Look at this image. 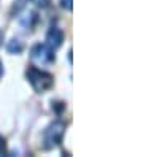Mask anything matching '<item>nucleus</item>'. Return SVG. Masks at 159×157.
Listing matches in <instances>:
<instances>
[{"mask_svg": "<svg viewBox=\"0 0 159 157\" xmlns=\"http://www.w3.org/2000/svg\"><path fill=\"white\" fill-rule=\"evenodd\" d=\"M25 78H27V81L30 83V86L34 87L37 94L46 92L54 84V76L45 70H40L38 67H34V65H30L25 70Z\"/></svg>", "mask_w": 159, "mask_h": 157, "instance_id": "nucleus-1", "label": "nucleus"}, {"mask_svg": "<svg viewBox=\"0 0 159 157\" xmlns=\"http://www.w3.org/2000/svg\"><path fill=\"white\" fill-rule=\"evenodd\" d=\"M64 133H65V124L62 121H54L51 122L43 132V149L49 151L52 148L59 146L62 143V138H64Z\"/></svg>", "mask_w": 159, "mask_h": 157, "instance_id": "nucleus-2", "label": "nucleus"}, {"mask_svg": "<svg viewBox=\"0 0 159 157\" xmlns=\"http://www.w3.org/2000/svg\"><path fill=\"white\" fill-rule=\"evenodd\" d=\"M30 59L37 63L46 67L56 62V56H54V49L49 48L46 43H37L30 48Z\"/></svg>", "mask_w": 159, "mask_h": 157, "instance_id": "nucleus-3", "label": "nucleus"}, {"mask_svg": "<svg viewBox=\"0 0 159 157\" xmlns=\"http://www.w3.org/2000/svg\"><path fill=\"white\" fill-rule=\"evenodd\" d=\"M64 43V32L57 27H51L46 33V45L52 49L61 48Z\"/></svg>", "mask_w": 159, "mask_h": 157, "instance_id": "nucleus-4", "label": "nucleus"}, {"mask_svg": "<svg viewBox=\"0 0 159 157\" xmlns=\"http://www.w3.org/2000/svg\"><path fill=\"white\" fill-rule=\"evenodd\" d=\"M37 21H38V16H37L35 11H25L24 15L19 18V24L22 25L24 29H27V30L34 29V25L37 24Z\"/></svg>", "mask_w": 159, "mask_h": 157, "instance_id": "nucleus-5", "label": "nucleus"}, {"mask_svg": "<svg viewBox=\"0 0 159 157\" xmlns=\"http://www.w3.org/2000/svg\"><path fill=\"white\" fill-rule=\"evenodd\" d=\"M7 51L11 52V54H21L24 51V43L21 40H18V38H13V40H10L7 43Z\"/></svg>", "mask_w": 159, "mask_h": 157, "instance_id": "nucleus-6", "label": "nucleus"}, {"mask_svg": "<svg viewBox=\"0 0 159 157\" xmlns=\"http://www.w3.org/2000/svg\"><path fill=\"white\" fill-rule=\"evenodd\" d=\"M61 7H62L64 10L72 11V10H73V0H61Z\"/></svg>", "mask_w": 159, "mask_h": 157, "instance_id": "nucleus-7", "label": "nucleus"}, {"mask_svg": "<svg viewBox=\"0 0 159 157\" xmlns=\"http://www.w3.org/2000/svg\"><path fill=\"white\" fill-rule=\"evenodd\" d=\"M64 108H65V107H64V103H54V102H52V110H56L57 113H61Z\"/></svg>", "mask_w": 159, "mask_h": 157, "instance_id": "nucleus-8", "label": "nucleus"}, {"mask_svg": "<svg viewBox=\"0 0 159 157\" xmlns=\"http://www.w3.org/2000/svg\"><path fill=\"white\" fill-rule=\"evenodd\" d=\"M5 140H3V137H0V155H2L3 152H5Z\"/></svg>", "mask_w": 159, "mask_h": 157, "instance_id": "nucleus-9", "label": "nucleus"}, {"mask_svg": "<svg viewBox=\"0 0 159 157\" xmlns=\"http://www.w3.org/2000/svg\"><path fill=\"white\" fill-rule=\"evenodd\" d=\"M3 75V65H2V60H0V78Z\"/></svg>", "mask_w": 159, "mask_h": 157, "instance_id": "nucleus-10", "label": "nucleus"}, {"mask_svg": "<svg viewBox=\"0 0 159 157\" xmlns=\"http://www.w3.org/2000/svg\"><path fill=\"white\" fill-rule=\"evenodd\" d=\"M69 60H70V63H72V49L69 51Z\"/></svg>", "mask_w": 159, "mask_h": 157, "instance_id": "nucleus-11", "label": "nucleus"}, {"mask_svg": "<svg viewBox=\"0 0 159 157\" xmlns=\"http://www.w3.org/2000/svg\"><path fill=\"white\" fill-rule=\"evenodd\" d=\"M0 45H2V32H0Z\"/></svg>", "mask_w": 159, "mask_h": 157, "instance_id": "nucleus-12", "label": "nucleus"}]
</instances>
